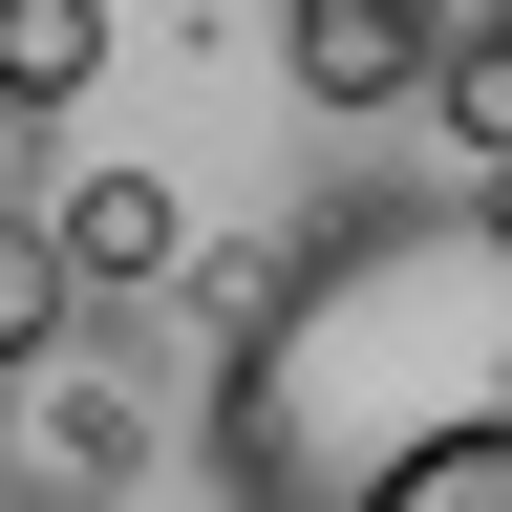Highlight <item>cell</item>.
Segmentation results:
<instances>
[{
	"instance_id": "cell-1",
	"label": "cell",
	"mask_w": 512,
	"mask_h": 512,
	"mask_svg": "<svg viewBox=\"0 0 512 512\" xmlns=\"http://www.w3.org/2000/svg\"><path fill=\"white\" fill-rule=\"evenodd\" d=\"M470 427H512V192H320L214 342V491L363 512Z\"/></svg>"
},
{
	"instance_id": "cell-2",
	"label": "cell",
	"mask_w": 512,
	"mask_h": 512,
	"mask_svg": "<svg viewBox=\"0 0 512 512\" xmlns=\"http://www.w3.org/2000/svg\"><path fill=\"white\" fill-rule=\"evenodd\" d=\"M150 491V384L128 363H0V512H128Z\"/></svg>"
},
{
	"instance_id": "cell-3",
	"label": "cell",
	"mask_w": 512,
	"mask_h": 512,
	"mask_svg": "<svg viewBox=\"0 0 512 512\" xmlns=\"http://www.w3.org/2000/svg\"><path fill=\"white\" fill-rule=\"evenodd\" d=\"M278 64H299L320 107H427L448 22H427V0H278Z\"/></svg>"
},
{
	"instance_id": "cell-4",
	"label": "cell",
	"mask_w": 512,
	"mask_h": 512,
	"mask_svg": "<svg viewBox=\"0 0 512 512\" xmlns=\"http://www.w3.org/2000/svg\"><path fill=\"white\" fill-rule=\"evenodd\" d=\"M64 256H86V299H171L192 278V214H171V171H86V192H43Z\"/></svg>"
},
{
	"instance_id": "cell-5",
	"label": "cell",
	"mask_w": 512,
	"mask_h": 512,
	"mask_svg": "<svg viewBox=\"0 0 512 512\" xmlns=\"http://www.w3.org/2000/svg\"><path fill=\"white\" fill-rule=\"evenodd\" d=\"M86 256H64V214H0V363H64V342H86Z\"/></svg>"
},
{
	"instance_id": "cell-6",
	"label": "cell",
	"mask_w": 512,
	"mask_h": 512,
	"mask_svg": "<svg viewBox=\"0 0 512 512\" xmlns=\"http://www.w3.org/2000/svg\"><path fill=\"white\" fill-rule=\"evenodd\" d=\"M0 86H22V107L64 128V107L107 86V0H0Z\"/></svg>"
},
{
	"instance_id": "cell-7",
	"label": "cell",
	"mask_w": 512,
	"mask_h": 512,
	"mask_svg": "<svg viewBox=\"0 0 512 512\" xmlns=\"http://www.w3.org/2000/svg\"><path fill=\"white\" fill-rule=\"evenodd\" d=\"M363 512H512V427H470V448H427V470H384Z\"/></svg>"
},
{
	"instance_id": "cell-8",
	"label": "cell",
	"mask_w": 512,
	"mask_h": 512,
	"mask_svg": "<svg viewBox=\"0 0 512 512\" xmlns=\"http://www.w3.org/2000/svg\"><path fill=\"white\" fill-rule=\"evenodd\" d=\"M427 107L470 128V150H512V43H448V64H427Z\"/></svg>"
},
{
	"instance_id": "cell-9",
	"label": "cell",
	"mask_w": 512,
	"mask_h": 512,
	"mask_svg": "<svg viewBox=\"0 0 512 512\" xmlns=\"http://www.w3.org/2000/svg\"><path fill=\"white\" fill-rule=\"evenodd\" d=\"M22 171H43V107H22V86H0V214H43V192H22Z\"/></svg>"
},
{
	"instance_id": "cell-10",
	"label": "cell",
	"mask_w": 512,
	"mask_h": 512,
	"mask_svg": "<svg viewBox=\"0 0 512 512\" xmlns=\"http://www.w3.org/2000/svg\"><path fill=\"white\" fill-rule=\"evenodd\" d=\"M427 22H448V43H512V0H427Z\"/></svg>"
}]
</instances>
